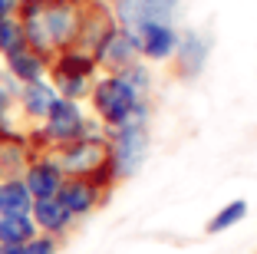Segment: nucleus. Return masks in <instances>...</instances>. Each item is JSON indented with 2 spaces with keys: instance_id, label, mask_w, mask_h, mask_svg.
Masks as SVG:
<instances>
[{
  "instance_id": "obj_1",
  "label": "nucleus",
  "mask_w": 257,
  "mask_h": 254,
  "mask_svg": "<svg viewBox=\"0 0 257 254\" xmlns=\"http://www.w3.org/2000/svg\"><path fill=\"white\" fill-rule=\"evenodd\" d=\"M92 106H96L99 119L106 122V126H125V122H145L149 109L145 103L136 96V93L128 90V82L122 79L119 73H109L92 86Z\"/></svg>"
},
{
  "instance_id": "obj_2",
  "label": "nucleus",
  "mask_w": 257,
  "mask_h": 254,
  "mask_svg": "<svg viewBox=\"0 0 257 254\" xmlns=\"http://www.w3.org/2000/svg\"><path fill=\"white\" fill-rule=\"evenodd\" d=\"M60 172H69L73 179H96V175H106L112 179V168H109V142L106 139H92L83 135L76 142L63 145L60 152Z\"/></svg>"
},
{
  "instance_id": "obj_3",
  "label": "nucleus",
  "mask_w": 257,
  "mask_h": 254,
  "mask_svg": "<svg viewBox=\"0 0 257 254\" xmlns=\"http://www.w3.org/2000/svg\"><path fill=\"white\" fill-rule=\"evenodd\" d=\"M145 152H149L145 122H125V126H119L112 145H109V168H112V179H128V175H136L139 165L145 162Z\"/></svg>"
},
{
  "instance_id": "obj_4",
  "label": "nucleus",
  "mask_w": 257,
  "mask_h": 254,
  "mask_svg": "<svg viewBox=\"0 0 257 254\" xmlns=\"http://www.w3.org/2000/svg\"><path fill=\"white\" fill-rule=\"evenodd\" d=\"M92 73H96V60H92L89 53H79V50L63 53L60 60H56V66H53V79H56V86H60L63 99H73V103L83 96V93L92 90L89 86Z\"/></svg>"
},
{
  "instance_id": "obj_5",
  "label": "nucleus",
  "mask_w": 257,
  "mask_h": 254,
  "mask_svg": "<svg viewBox=\"0 0 257 254\" xmlns=\"http://www.w3.org/2000/svg\"><path fill=\"white\" fill-rule=\"evenodd\" d=\"M182 0H115V20L122 30L136 33L145 23H172Z\"/></svg>"
},
{
  "instance_id": "obj_6",
  "label": "nucleus",
  "mask_w": 257,
  "mask_h": 254,
  "mask_svg": "<svg viewBox=\"0 0 257 254\" xmlns=\"http://www.w3.org/2000/svg\"><path fill=\"white\" fill-rule=\"evenodd\" d=\"M92 60H96V66H106L109 73H122V69L136 66L139 63V40H136V33L122 30V27H112V30L106 33V40L96 46Z\"/></svg>"
},
{
  "instance_id": "obj_7",
  "label": "nucleus",
  "mask_w": 257,
  "mask_h": 254,
  "mask_svg": "<svg viewBox=\"0 0 257 254\" xmlns=\"http://www.w3.org/2000/svg\"><path fill=\"white\" fill-rule=\"evenodd\" d=\"M46 135L60 145H69V142H76V139L86 135V119H83V112H79V106L73 99L60 96L53 103V109L46 112Z\"/></svg>"
},
{
  "instance_id": "obj_8",
  "label": "nucleus",
  "mask_w": 257,
  "mask_h": 254,
  "mask_svg": "<svg viewBox=\"0 0 257 254\" xmlns=\"http://www.w3.org/2000/svg\"><path fill=\"white\" fill-rule=\"evenodd\" d=\"M136 40H139V56L168 60V56H175V46H178V30L172 23H145L136 30Z\"/></svg>"
},
{
  "instance_id": "obj_9",
  "label": "nucleus",
  "mask_w": 257,
  "mask_h": 254,
  "mask_svg": "<svg viewBox=\"0 0 257 254\" xmlns=\"http://www.w3.org/2000/svg\"><path fill=\"white\" fill-rule=\"evenodd\" d=\"M208 63V40L195 30L178 33V46H175V69L182 79H195Z\"/></svg>"
},
{
  "instance_id": "obj_10",
  "label": "nucleus",
  "mask_w": 257,
  "mask_h": 254,
  "mask_svg": "<svg viewBox=\"0 0 257 254\" xmlns=\"http://www.w3.org/2000/svg\"><path fill=\"white\" fill-rule=\"evenodd\" d=\"M27 192L33 195V202H43V198H56L60 195V185H63V172L56 162H33L27 168Z\"/></svg>"
},
{
  "instance_id": "obj_11",
  "label": "nucleus",
  "mask_w": 257,
  "mask_h": 254,
  "mask_svg": "<svg viewBox=\"0 0 257 254\" xmlns=\"http://www.w3.org/2000/svg\"><path fill=\"white\" fill-rule=\"evenodd\" d=\"M56 198L63 202V208H66L69 215H86V211L96 208L99 188H96V182H89V179H66L60 185V195H56Z\"/></svg>"
},
{
  "instance_id": "obj_12",
  "label": "nucleus",
  "mask_w": 257,
  "mask_h": 254,
  "mask_svg": "<svg viewBox=\"0 0 257 254\" xmlns=\"http://www.w3.org/2000/svg\"><path fill=\"white\" fill-rule=\"evenodd\" d=\"M30 211H33V224H40V228H43V231H50V234L66 231V224L73 221V215L63 208L60 198H43V202H33Z\"/></svg>"
},
{
  "instance_id": "obj_13",
  "label": "nucleus",
  "mask_w": 257,
  "mask_h": 254,
  "mask_svg": "<svg viewBox=\"0 0 257 254\" xmlns=\"http://www.w3.org/2000/svg\"><path fill=\"white\" fill-rule=\"evenodd\" d=\"M37 224L30 215H0V244L4 247H23L33 241Z\"/></svg>"
},
{
  "instance_id": "obj_14",
  "label": "nucleus",
  "mask_w": 257,
  "mask_h": 254,
  "mask_svg": "<svg viewBox=\"0 0 257 254\" xmlns=\"http://www.w3.org/2000/svg\"><path fill=\"white\" fill-rule=\"evenodd\" d=\"M33 195L27 192V185L17 179L0 182V215H30Z\"/></svg>"
},
{
  "instance_id": "obj_15",
  "label": "nucleus",
  "mask_w": 257,
  "mask_h": 254,
  "mask_svg": "<svg viewBox=\"0 0 257 254\" xmlns=\"http://www.w3.org/2000/svg\"><path fill=\"white\" fill-rule=\"evenodd\" d=\"M7 63H10V69H14V76L23 79L27 86H30V82H40V76H43V56H40L37 50H27V46H23V50L10 53Z\"/></svg>"
},
{
  "instance_id": "obj_16",
  "label": "nucleus",
  "mask_w": 257,
  "mask_h": 254,
  "mask_svg": "<svg viewBox=\"0 0 257 254\" xmlns=\"http://www.w3.org/2000/svg\"><path fill=\"white\" fill-rule=\"evenodd\" d=\"M56 99H60V96H56L46 82H30V86L23 90V109L30 112V116H43V119H46V112L53 109Z\"/></svg>"
},
{
  "instance_id": "obj_17",
  "label": "nucleus",
  "mask_w": 257,
  "mask_h": 254,
  "mask_svg": "<svg viewBox=\"0 0 257 254\" xmlns=\"http://www.w3.org/2000/svg\"><path fill=\"white\" fill-rule=\"evenodd\" d=\"M244 215H247V202H241V198H237V202H227L224 208L208 221V234H221V231H227V228H234Z\"/></svg>"
},
{
  "instance_id": "obj_18",
  "label": "nucleus",
  "mask_w": 257,
  "mask_h": 254,
  "mask_svg": "<svg viewBox=\"0 0 257 254\" xmlns=\"http://www.w3.org/2000/svg\"><path fill=\"white\" fill-rule=\"evenodd\" d=\"M27 46V37H23V23H17V20H0V50L7 53H17V50H23Z\"/></svg>"
},
{
  "instance_id": "obj_19",
  "label": "nucleus",
  "mask_w": 257,
  "mask_h": 254,
  "mask_svg": "<svg viewBox=\"0 0 257 254\" xmlns=\"http://www.w3.org/2000/svg\"><path fill=\"white\" fill-rule=\"evenodd\" d=\"M20 254H56V244L53 238H33L20 247Z\"/></svg>"
},
{
  "instance_id": "obj_20",
  "label": "nucleus",
  "mask_w": 257,
  "mask_h": 254,
  "mask_svg": "<svg viewBox=\"0 0 257 254\" xmlns=\"http://www.w3.org/2000/svg\"><path fill=\"white\" fill-rule=\"evenodd\" d=\"M14 7H17V0H0V20H7Z\"/></svg>"
},
{
  "instance_id": "obj_21",
  "label": "nucleus",
  "mask_w": 257,
  "mask_h": 254,
  "mask_svg": "<svg viewBox=\"0 0 257 254\" xmlns=\"http://www.w3.org/2000/svg\"><path fill=\"white\" fill-rule=\"evenodd\" d=\"M7 103H10V96L4 90H0V116H4V112H7Z\"/></svg>"
},
{
  "instance_id": "obj_22",
  "label": "nucleus",
  "mask_w": 257,
  "mask_h": 254,
  "mask_svg": "<svg viewBox=\"0 0 257 254\" xmlns=\"http://www.w3.org/2000/svg\"><path fill=\"white\" fill-rule=\"evenodd\" d=\"M0 254H20V247H4L0 244Z\"/></svg>"
},
{
  "instance_id": "obj_23",
  "label": "nucleus",
  "mask_w": 257,
  "mask_h": 254,
  "mask_svg": "<svg viewBox=\"0 0 257 254\" xmlns=\"http://www.w3.org/2000/svg\"><path fill=\"white\" fill-rule=\"evenodd\" d=\"M112 4H115V0H112Z\"/></svg>"
}]
</instances>
